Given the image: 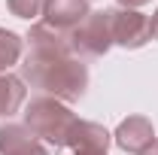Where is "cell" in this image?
<instances>
[{"mask_svg": "<svg viewBox=\"0 0 158 155\" xmlns=\"http://www.w3.org/2000/svg\"><path fill=\"white\" fill-rule=\"evenodd\" d=\"M31 52L21 61V79L61 103H76L88 88V67L70 52V34L40 21L27 34Z\"/></svg>", "mask_w": 158, "mask_h": 155, "instance_id": "obj_1", "label": "cell"}, {"mask_svg": "<svg viewBox=\"0 0 158 155\" xmlns=\"http://www.w3.org/2000/svg\"><path fill=\"white\" fill-rule=\"evenodd\" d=\"M76 122L79 119L73 116V110L67 103H61V100H55V97H49V94L34 97L27 103V110H24V128L37 137V140H46L55 149L67 146V137L76 128Z\"/></svg>", "mask_w": 158, "mask_h": 155, "instance_id": "obj_2", "label": "cell"}, {"mask_svg": "<svg viewBox=\"0 0 158 155\" xmlns=\"http://www.w3.org/2000/svg\"><path fill=\"white\" fill-rule=\"evenodd\" d=\"M113 43V9H98L88 12L85 21L76 31H70V52L73 55H88V58H100L110 52Z\"/></svg>", "mask_w": 158, "mask_h": 155, "instance_id": "obj_3", "label": "cell"}, {"mask_svg": "<svg viewBox=\"0 0 158 155\" xmlns=\"http://www.w3.org/2000/svg\"><path fill=\"white\" fill-rule=\"evenodd\" d=\"M152 40L149 15L137 9H113V43L122 49H143Z\"/></svg>", "mask_w": 158, "mask_h": 155, "instance_id": "obj_4", "label": "cell"}, {"mask_svg": "<svg viewBox=\"0 0 158 155\" xmlns=\"http://www.w3.org/2000/svg\"><path fill=\"white\" fill-rule=\"evenodd\" d=\"M91 9H88V0H46L43 3V15H46V24L55 27L61 34H70L76 31L79 24L85 21Z\"/></svg>", "mask_w": 158, "mask_h": 155, "instance_id": "obj_5", "label": "cell"}, {"mask_svg": "<svg viewBox=\"0 0 158 155\" xmlns=\"http://www.w3.org/2000/svg\"><path fill=\"white\" fill-rule=\"evenodd\" d=\"M113 137H116L118 149H125V152H131V155H143L155 143V128H152V122L146 116H128L116 128Z\"/></svg>", "mask_w": 158, "mask_h": 155, "instance_id": "obj_6", "label": "cell"}, {"mask_svg": "<svg viewBox=\"0 0 158 155\" xmlns=\"http://www.w3.org/2000/svg\"><path fill=\"white\" fill-rule=\"evenodd\" d=\"M110 143H113V134L103 125H98V122H82V119L76 122V128L67 137V146L76 155H106Z\"/></svg>", "mask_w": 158, "mask_h": 155, "instance_id": "obj_7", "label": "cell"}, {"mask_svg": "<svg viewBox=\"0 0 158 155\" xmlns=\"http://www.w3.org/2000/svg\"><path fill=\"white\" fill-rule=\"evenodd\" d=\"M0 155H49V149L24 125L6 122L0 125Z\"/></svg>", "mask_w": 158, "mask_h": 155, "instance_id": "obj_8", "label": "cell"}, {"mask_svg": "<svg viewBox=\"0 0 158 155\" xmlns=\"http://www.w3.org/2000/svg\"><path fill=\"white\" fill-rule=\"evenodd\" d=\"M24 79L21 76H12V73H0V116H12L19 113V107L24 103Z\"/></svg>", "mask_w": 158, "mask_h": 155, "instance_id": "obj_9", "label": "cell"}, {"mask_svg": "<svg viewBox=\"0 0 158 155\" xmlns=\"http://www.w3.org/2000/svg\"><path fill=\"white\" fill-rule=\"evenodd\" d=\"M21 58V37L0 27V73H9L12 64H19Z\"/></svg>", "mask_w": 158, "mask_h": 155, "instance_id": "obj_10", "label": "cell"}, {"mask_svg": "<svg viewBox=\"0 0 158 155\" xmlns=\"http://www.w3.org/2000/svg\"><path fill=\"white\" fill-rule=\"evenodd\" d=\"M43 3L46 0H6V6H9V12L12 15H19V19H37L40 12H43Z\"/></svg>", "mask_w": 158, "mask_h": 155, "instance_id": "obj_11", "label": "cell"}, {"mask_svg": "<svg viewBox=\"0 0 158 155\" xmlns=\"http://www.w3.org/2000/svg\"><path fill=\"white\" fill-rule=\"evenodd\" d=\"M143 3H149V0H118L122 9H137V6H143Z\"/></svg>", "mask_w": 158, "mask_h": 155, "instance_id": "obj_12", "label": "cell"}, {"mask_svg": "<svg viewBox=\"0 0 158 155\" xmlns=\"http://www.w3.org/2000/svg\"><path fill=\"white\" fill-rule=\"evenodd\" d=\"M149 31H152V40H158V9L152 12V19H149Z\"/></svg>", "mask_w": 158, "mask_h": 155, "instance_id": "obj_13", "label": "cell"}, {"mask_svg": "<svg viewBox=\"0 0 158 155\" xmlns=\"http://www.w3.org/2000/svg\"><path fill=\"white\" fill-rule=\"evenodd\" d=\"M143 155H158V140H155V143H152V146H149V149H146Z\"/></svg>", "mask_w": 158, "mask_h": 155, "instance_id": "obj_14", "label": "cell"}]
</instances>
